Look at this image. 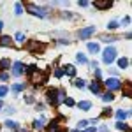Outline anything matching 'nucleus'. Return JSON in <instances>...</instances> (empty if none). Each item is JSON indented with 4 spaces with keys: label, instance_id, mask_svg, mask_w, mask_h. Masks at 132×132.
<instances>
[{
    "label": "nucleus",
    "instance_id": "obj_1",
    "mask_svg": "<svg viewBox=\"0 0 132 132\" xmlns=\"http://www.w3.org/2000/svg\"><path fill=\"white\" fill-rule=\"evenodd\" d=\"M65 101V93L63 90H56V88H51L48 90V102L53 104V106H58L60 102Z\"/></svg>",
    "mask_w": 132,
    "mask_h": 132
},
{
    "label": "nucleus",
    "instance_id": "obj_2",
    "mask_svg": "<svg viewBox=\"0 0 132 132\" xmlns=\"http://www.w3.org/2000/svg\"><path fill=\"white\" fill-rule=\"evenodd\" d=\"M114 58H116V50H114L113 46L106 48V50H104V55H102V60H104V63H108V65H109V63H111Z\"/></svg>",
    "mask_w": 132,
    "mask_h": 132
},
{
    "label": "nucleus",
    "instance_id": "obj_3",
    "mask_svg": "<svg viewBox=\"0 0 132 132\" xmlns=\"http://www.w3.org/2000/svg\"><path fill=\"white\" fill-rule=\"evenodd\" d=\"M104 85H106V88H109V90H120V88H122V81L116 79V78H109V79H106Z\"/></svg>",
    "mask_w": 132,
    "mask_h": 132
},
{
    "label": "nucleus",
    "instance_id": "obj_4",
    "mask_svg": "<svg viewBox=\"0 0 132 132\" xmlns=\"http://www.w3.org/2000/svg\"><path fill=\"white\" fill-rule=\"evenodd\" d=\"M32 81H34V85H42V83H46V74L41 72V71L32 72Z\"/></svg>",
    "mask_w": 132,
    "mask_h": 132
},
{
    "label": "nucleus",
    "instance_id": "obj_5",
    "mask_svg": "<svg viewBox=\"0 0 132 132\" xmlns=\"http://www.w3.org/2000/svg\"><path fill=\"white\" fill-rule=\"evenodd\" d=\"M95 32V27H86V28H81L79 30V39H88L90 35H93Z\"/></svg>",
    "mask_w": 132,
    "mask_h": 132
},
{
    "label": "nucleus",
    "instance_id": "obj_6",
    "mask_svg": "<svg viewBox=\"0 0 132 132\" xmlns=\"http://www.w3.org/2000/svg\"><path fill=\"white\" fill-rule=\"evenodd\" d=\"M28 51H34V53H37V51H44V44H41V42H37V41H32L28 42Z\"/></svg>",
    "mask_w": 132,
    "mask_h": 132
},
{
    "label": "nucleus",
    "instance_id": "obj_7",
    "mask_svg": "<svg viewBox=\"0 0 132 132\" xmlns=\"http://www.w3.org/2000/svg\"><path fill=\"white\" fill-rule=\"evenodd\" d=\"M113 2H108V0H95L93 2V7L95 9H109Z\"/></svg>",
    "mask_w": 132,
    "mask_h": 132
},
{
    "label": "nucleus",
    "instance_id": "obj_8",
    "mask_svg": "<svg viewBox=\"0 0 132 132\" xmlns=\"http://www.w3.org/2000/svg\"><path fill=\"white\" fill-rule=\"evenodd\" d=\"M25 72V65L21 63V62H14V65H12V74L14 76H21Z\"/></svg>",
    "mask_w": 132,
    "mask_h": 132
},
{
    "label": "nucleus",
    "instance_id": "obj_9",
    "mask_svg": "<svg viewBox=\"0 0 132 132\" xmlns=\"http://www.w3.org/2000/svg\"><path fill=\"white\" fill-rule=\"evenodd\" d=\"M30 12H32V14H35V16H39V18L48 16L46 9H42V7H35V5H30Z\"/></svg>",
    "mask_w": 132,
    "mask_h": 132
},
{
    "label": "nucleus",
    "instance_id": "obj_10",
    "mask_svg": "<svg viewBox=\"0 0 132 132\" xmlns=\"http://www.w3.org/2000/svg\"><path fill=\"white\" fill-rule=\"evenodd\" d=\"M12 44V39H11L9 35H4V37H0V46H4V48H7Z\"/></svg>",
    "mask_w": 132,
    "mask_h": 132
},
{
    "label": "nucleus",
    "instance_id": "obj_11",
    "mask_svg": "<svg viewBox=\"0 0 132 132\" xmlns=\"http://www.w3.org/2000/svg\"><path fill=\"white\" fill-rule=\"evenodd\" d=\"M63 72H65L67 76H74V74H76V67H74V65H65V67H63Z\"/></svg>",
    "mask_w": 132,
    "mask_h": 132
},
{
    "label": "nucleus",
    "instance_id": "obj_12",
    "mask_svg": "<svg viewBox=\"0 0 132 132\" xmlns=\"http://www.w3.org/2000/svg\"><path fill=\"white\" fill-rule=\"evenodd\" d=\"M90 90H92V93H101V83L93 81V83H92V86H90Z\"/></svg>",
    "mask_w": 132,
    "mask_h": 132
},
{
    "label": "nucleus",
    "instance_id": "obj_13",
    "mask_svg": "<svg viewBox=\"0 0 132 132\" xmlns=\"http://www.w3.org/2000/svg\"><path fill=\"white\" fill-rule=\"evenodd\" d=\"M78 108H79L81 111H88V109L92 108V104L88 101H83V102H79V104H78Z\"/></svg>",
    "mask_w": 132,
    "mask_h": 132
},
{
    "label": "nucleus",
    "instance_id": "obj_14",
    "mask_svg": "<svg viewBox=\"0 0 132 132\" xmlns=\"http://www.w3.org/2000/svg\"><path fill=\"white\" fill-rule=\"evenodd\" d=\"M86 48H88L90 53H97V51H99V44H97V42H88Z\"/></svg>",
    "mask_w": 132,
    "mask_h": 132
},
{
    "label": "nucleus",
    "instance_id": "obj_15",
    "mask_svg": "<svg viewBox=\"0 0 132 132\" xmlns=\"http://www.w3.org/2000/svg\"><path fill=\"white\" fill-rule=\"evenodd\" d=\"M127 116H129V111H122V109H118V111H116V118H118L120 122H122V120H125Z\"/></svg>",
    "mask_w": 132,
    "mask_h": 132
},
{
    "label": "nucleus",
    "instance_id": "obj_16",
    "mask_svg": "<svg viewBox=\"0 0 132 132\" xmlns=\"http://www.w3.org/2000/svg\"><path fill=\"white\" fill-rule=\"evenodd\" d=\"M44 122H46L44 118H41V120H35V122H34V129H37V130H41L42 127H44Z\"/></svg>",
    "mask_w": 132,
    "mask_h": 132
},
{
    "label": "nucleus",
    "instance_id": "obj_17",
    "mask_svg": "<svg viewBox=\"0 0 132 132\" xmlns=\"http://www.w3.org/2000/svg\"><path fill=\"white\" fill-rule=\"evenodd\" d=\"M11 67V62L5 58V60H0V71H5V69H9Z\"/></svg>",
    "mask_w": 132,
    "mask_h": 132
},
{
    "label": "nucleus",
    "instance_id": "obj_18",
    "mask_svg": "<svg viewBox=\"0 0 132 132\" xmlns=\"http://www.w3.org/2000/svg\"><path fill=\"white\" fill-rule=\"evenodd\" d=\"M5 127L11 129V130H16V129H18V123L12 122V120H7V122H5Z\"/></svg>",
    "mask_w": 132,
    "mask_h": 132
},
{
    "label": "nucleus",
    "instance_id": "obj_19",
    "mask_svg": "<svg viewBox=\"0 0 132 132\" xmlns=\"http://www.w3.org/2000/svg\"><path fill=\"white\" fill-rule=\"evenodd\" d=\"M118 67H120V69H127V67H129V60H127V58H120V60H118Z\"/></svg>",
    "mask_w": 132,
    "mask_h": 132
},
{
    "label": "nucleus",
    "instance_id": "obj_20",
    "mask_svg": "<svg viewBox=\"0 0 132 132\" xmlns=\"http://www.w3.org/2000/svg\"><path fill=\"white\" fill-rule=\"evenodd\" d=\"M76 60L79 62V63H86V56H85V55H83V53H78V55H76Z\"/></svg>",
    "mask_w": 132,
    "mask_h": 132
},
{
    "label": "nucleus",
    "instance_id": "obj_21",
    "mask_svg": "<svg viewBox=\"0 0 132 132\" xmlns=\"http://www.w3.org/2000/svg\"><path fill=\"white\" fill-rule=\"evenodd\" d=\"M113 99H114V97H113V93H109V92L102 95V101H104V102H111Z\"/></svg>",
    "mask_w": 132,
    "mask_h": 132
},
{
    "label": "nucleus",
    "instance_id": "obj_22",
    "mask_svg": "<svg viewBox=\"0 0 132 132\" xmlns=\"http://www.w3.org/2000/svg\"><path fill=\"white\" fill-rule=\"evenodd\" d=\"M116 129H118V130H129V125H127V123L118 122V123H116Z\"/></svg>",
    "mask_w": 132,
    "mask_h": 132
},
{
    "label": "nucleus",
    "instance_id": "obj_23",
    "mask_svg": "<svg viewBox=\"0 0 132 132\" xmlns=\"http://www.w3.org/2000/svg\"><path fill=\"white\" fill-rule=\"evenodd\" d=\"M21 90H23V85H20V83H16V85H12V92H14V93H20Z\"/></svg>",
    "mask_w": 132,
    "mask_h": 132
},
{
    "label": "nucleus",
    "instance_id": "obj_24",
    "mask_svg": "<svg viewBox=\"0 0 132 132\" xmlns=\"http://www.w3.org/2000/svg\"><path fill=\"white\" fill-rule=\"evenodd\" d=\"M108 28H109V30H116V28H118V21H109V23H108Z\"/></svg>",
    "mask_w": 132,
    "mask_h": 132
},
{
    "label": "nucleus",
    "instance_id": "obj_25",
    "mask_svg": "<svg viewBox=\"0 0 132 132\" xmlns=\"http://www.w3.org/2000/svg\"><path fill=\"white\" fill-rule=\"evenodd\" d=\"M74 86H76V88H83V86H85V81H83V79H74Z\"/></svg>",
    "mask_w": 132,
    "mask_h": 132
},
{
    "label": "nucleus",
    "instance_id": "obj_26",
    "mask_svg": "<svg viewBox=\"0 0 132 132\" xmlns=\"http://www.w3.org/2000/svg\"><path fill=\"white\" fill-rule=\"evenodd\" d=\"M21 12H23V4L16 2V14H21Z\"/></svg>",
    "mask_w": 132,
    "mask_h": 132
},
{
    "label": "nucleus",
    "instance_id": "obj_27",
    "mask_svg": "<svg viewBox=\"0 0 132 132\" xmlns=\"http://www.w3.org/2000/svg\"><path fill=\"white\" fill-rule=\"evenodd\" d=\"M7 92H9L7 86H0V97H5V95H7Z\"/></svg>",
    "mask_w": 132,
    "mask_h": 132
},
{
    "label": "nucleus",
    "instance_id": "obj_28",
    "mask_svg": "<svg viewBox=\"0 0 132 132\" xmlns=\"http://www.w3.org/2000/svg\"><path fill=\"white\" fill-rule=\"evenodd\" d=\"M16 41H18V42H25V35H23L21 32H18V34H16Z\"/></svg>",
    "mask_w": 132,
    "mask_h": 132
},
{
    "label": "nucleus",
    "instance_id": "obj_29",
    "mask_svg": "<svg viewBox=\"0 0 132 132\" xmlns=\"http://www.w3.org/2000/svg\"><path fill=\"white\" fill-rule=\"evenodd\" d=\"M65 104H67L69 108H72V106H74L76 102H74V99H71V97H67V99H65Z\"/></svg>",
    "mask_w": 132,
    "mask_h": 132
},
{
    "label": "nucleus",
    "instance_id": "obj_30",
    "mask_svg": "<svg viewBox=\"0 0 132 132\" xmlns=\"http://www.w3.org/2000/svg\"><path fill=\"white\" fill-rule=\"evenodd\" d=\"M88 123H90V122H86V120H81V122L78 123V129H85V127H86Z\"/></svg>",
    "mask_w": 132,
    "mask_h": 132
},
{
    "label": "nucleus",
    "instance_id": "obj_31",
    "mask_svg": "<svg viewBox=\"0 0 132 132\" xmlns=\"http://www.w3.org/2000/svg\"><path fill=\"white\" fill-rule=\"evenodd\" d=\"M7 79H9V74L7 72H2L0 74V81H7Z\"/></svg>",
    "mask_w": 132,
    "mask_h": 132
},
{
    "label": "nucleus",
    "instance_id": "obj_32",
    "mask_svg": "<svg viewBox=\"0 0 132 132\" xmlns=\"http://www.w3.org/2000/svg\"><path fill=\"white\" fill-rule=\"evenodd\" d=\"M132 95V92H130V83L127 85V88H125V97H130Z\"/></svg>",
    "mask_w": 132,
    "mask_h": 132
},
{
    "label": "nucleus",
    "instance_id": "obj_33",
    "mask_svg": "<svg viewBox=\"0 0 132 132\" xmlns=\"http://www.w3.org/2000/svg\"><path fill=\"white\" fill-rule=\"evenodd\" d=\"M111 114H113V111H111V109H109V108L102 111V116H111Z\"/></svg>",
    "mask_w": 132,
    "mask_h": 132
},
{
    "label": "nucleus",
    "instance_id": "obj_34",
    "mask_svg": "<svg viewBox=\"0 0 132 132\" xmlns=\"http://www.w3.org/2000/svg\"><path fill=\"white\" fill-rule=\"evenodd\" d=\"M55 76H56V78H62V76H63V69H56V71H55Z\"/></svg>",
    "mask_w": 132,
    "mask_h": 132
},
{
    "label": "nucleus",
    "instance_id": "obj_35",
    "mask_svg": "<svg viewBox=\"0 0 132 132\" xmlns=\"http://www.w3.org/2000/svg\"><path fill=\"white\" fill-rule=\"evenodd\" d=\"M25 101L28 102V104H32V102H34V97H30V95H27V99H25Z\"/></svg>",
    "mask_w": 132,
    "mask_h": 132
},
{
    "label": "nucleus",
    "instance_id": "obj_36",
    "mask_svg": "<svg viewBox=\"0 0 132 132\" xmlns=\"http://www.w3.org/2000/svg\"><path fill=\"white\" fill-rule=\"evenodd\" d=\"M79 5H81V7H86V5H88V2H86V0H81V2H79Z\"/></svg>",
    "mask_w": 132,
    "mask_h": 132
},
{
    "label": "nucleus",
    "instance_id": "obj_37",
    "mask_svg": "<svg viewBox=\"0 0 132 132\" xmlns=\"http://www.w3.org/2000/svg\"><path fill=\"white\" fill-rule=\"evenodd\" d=\"M123 23H125V25H129V23H130V18H129V16H125V18H123Z\"/></svg>",
    "mask_w": 132,
    "mask_h": 132
},
{
    "label": "nucleus",
    "instance_id": "obj_38",
    "mask_svg": "<svg viewBox=\"0 0 132 132\" xmlns=\"http://www.w3.org/2000/svg\"><path fill=\"white\" fill-rule=\"evenodd\" d=\"M5 111H7V114H12V113H14V108H7Z\"/></svg>",
    "mask_w": 132,
    "mask_h": 132
},
{
    "label": "nucleus",
    "instance_id": "obj_39",
    "mask_svg": "<svg viewBox=\"0 0 132 132\" xmlns=\"http://www.w3.org/2000/svg\"><path fill=\"white\" fill-rule=\"evenodd\" d=\"M101 132H109V129L108 127H101Z\"/></svg>",
    "mask_w": 132,
    "mask_h": 132
},
{
    "label": "nucleus",
    "instance_id": "obj_40",
    "mask_svg": "<svg viewBox=\"0 0 132 132\" xmlns=\"http://www.w3.org/2000/svg\"><path fill=\"white\" fill-rule=\"evenodd\" d=\"M85 132H95V127H90V129H86Z\"/></svg>",
    "mask_w": 132,
    "mask_h": 132
},
{
    "label": "nucleus",
    "instance_id": "obj_41",
    "mask_svg": "<svg viewBox=\"0 0 132 132\" xmlns=\"http://www.w3.org/2000/svg\"><path fill=\"white\" fill-rule=\"evenodd\" d=\"M71 132H79V130H71Z\"/></svg>",
    "mask_w": 132,
    "mask_h": 132
},
{
    "label": "nucleus",
    "instance_id": "obj_42",
    "mask_svg": "<svg viewBox=\"0 0 132 132\" xmlns=\"http://www.w3.org/2000/svg\"><path fill=\"white\" fill-rule=\"evenodd\" d=\"M21 132H28V130H21Z\"/></svg>",
    "mask_w": 132,
    "mask_h": 132
},
{
    "label": "nucleus",
    "instance_id": "obj_43",
    "mask_svg": "<svg viewBox=\"0 0 132 132\" xmlns=\"http://www.w3.org/2000/svg\"><path fill=\"white\" fill-rule=\"evenodd\" d=\"M60 132H67V130H60Z\"/></svg>",
    "mask_w": 132,
    "mask_h": 132
},
{
    "label": "nucleus",
    "instance_id": "obj_44",
    "mask_svg": "<svg viewBox=\"0 0 132 132\" xmlns=\"http://www.w3.org/2000/svg\"><path fill=\"white\" fill-rule=\"evenodd\" d=\"M0 108H2V104H0Z\"/></svg>",
    "mask_w": 132,
    "mask_h": 132
}]
</instances>
